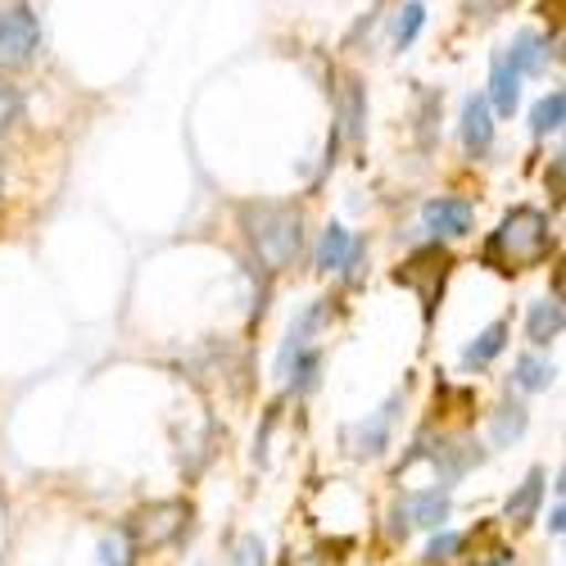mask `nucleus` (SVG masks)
<instances>
[{
  "label": "nucleus",
  "instance_id": "6ab92c4d",
  "mask_svg": "<svg viewBox=\"0 0 566 566\" xmlns=\"http://www.w3.org/2000/svg\"><path fill=\"white\" fill-rule=\"evenodd\" d=\"M553 363H544V358H535V354H526V358H516V367H512V381L522 386V390H548L553 386Z\"/></svg>",
  "mask_w": 566,
  "mask_h": 566
},
{
  "label": "nucleus",
  "instance_id": "f257e3e1",
  "mask_svg": "<svg viewBox=\"0 0 566 566\" xmlns=\"http://www.w3.org/2000/svg\"><path fill=\"white\" fill-rule=\"evenodd\" d=\"M241 231L268 272H286L304 250V218L291 205H241Z\"/></svg>",
  "mask_w": 566,
  "mask_h": 566
},
{
  "label": "nucleus",
  "instance_id": "a878e982",
  "mask_svg": "<svg viewBox=\"0 0 566 566\" xmlns=\"http://www.w3.org/2000/svg\"><path fill=\"white\" fill-rule=\"evenodd\" d=\"M14 118H19V86L0 82V132H6Z\"/></svg>",
  "mask_w": 566,
  "mask_h": 566
},
{
  "label": "nucleus",
  "instance_id": "423d86ee",
  "mask_svg": "<svg viewBox=\"0 0 566 566\" xmlns=\"http://www.w3.org/2000/svg\"><path fill=\"white\" fill-rule=\"evenodd\" d=\"M395 535H408L412 526H421V531H440L444 522H449V490L444 485H436V490H417V494H408L399 507H395Z\"/></svg>",
  "mask_w": 566,
  "mask_h": 566
},
{
  "label": "nucleus",
  "instance_id": "5701e85b",
  "mask_svg": "<svg viewBox=\"0 0 566 566\" xmlns=\"http://www.w3.org/2000/svg\"><path fill=\"white\" fill-rule=\"evenodd\" d=\"M462 544H467V535H458V531H440V535L427 544V562H449L453 553H462Z\"/></svg>",
  "mask_w": 566,
  "mask_h": 566
},
{
  "label": "nucleus",
  "instance_id": "412c9836",
  "mask_svg": "<svg viewBox=\"0 0 566 566\" xmlns=\"http://www.w3.org/2000/svg\"><path fill=\"white\" fill-rule=\"evenodd\" d=\"M421 23H427V6H421V0H408V6L399 10V19H395V45H399V51L417 41Z\"/></svg>",
  "mask_w": 566,
  "mask_h": 566
},
{
  "label": "nucleus",
  "instance_id": "f8f14e48",
  "mask_svg": "<svg viewBox=\"0 0 566 566\" xmlns=\"http://www.w3.org/2000/svg\"><path fill=\"white\" fill-rule=\"evenodd\" d=\"M395 408H399V399H390L381 412H376L371 421H363L358 427V436H354V453L358 458H376L386 444H390V427H395Z\"/></svg>",
  "mask_w": 566,
  "mask_h": 566
},
{
  "label": "nucleus",
  "instance_id": "7ed1b4c3",
  "mask_svg": "<svg viewBox=\"0 0 566 566\" xmlns=\"http://www.w3.org/2000/svg\"><path fill=\"white\" fill-rule=\"evenodd\" d=\"M191 526V503L181 499H164V503H150L140 507L132 522H127V544L140 548V553H155V548H168L172 539H181V531Z\"/></svg>",
  "mask_w": 566,
  "mask_h": 566
},
{
  "label": "nucleus",
  "instance_id": "4468645a",
  "mask_svg": "<svg viewBox=\"0 0 566 566\" xmlns=\"http://www.w3.org/2000/svg\"><path fill=\"white\" fill-rule=\"evenodd\" d=\"M562 326H566V313H562L557 300H539V304H531V317H526V336H531V345H553V340L562 336Z\"/></svg>",
  "mask_w": 566,
  "mask_h": 566
},
{
  "label": "nucleus",
  "instance_id": "bb28decb",
  "mask_svg": "<svg viewBox=\"0 0 566 566\" xmlns=\"http://www.w3.org/2000/svg\"><path fill=\"white\" fill-rule=\"evenodd\" d=\"M562 526H566V507H562V499H557V503H553V516H548V531L562 535Z\"/></svg>",
  "mask_w": 566,
  "mask_h": 566
},
{
  "label": "nucleus",
  "instance_id": "cd10ccee",
  "mask_svg": "<svg viewBox=\"0 0 566 566\" xmlns=\"http://www.w3.org/2000/svg\"><path fill=\"white\" fill-rule=\"evenodd\" d=\"M471 566H512V553H490L481 562H471Z\"/></svg>",
  "mask_w": 566,
  "mask_h": 566
},
{
  "label": "nucleus",
  "instance_id": "9d476101",
  "mask_svg": "<svg viewBox=\"0 0 566 566\" xmlns=\"http://www.w3.org/2000/svg\"><path fill=\"white\" fill-rule=\"evenodd\" d=\"M462 146H467V155H490V146H494V114H490V101L485 96H471L467 105H462Z\"/></svg>",
  "mask_w": 566,
  "mask_h": 566
},
{
  "label": "nucleus",
  "instance_id": "20e7f679",
  "mask_svg": "<svg viewBox=\"0 0 566 566\" xmlns=\"http://www.w3.org/2000/svg\"><path fill=\"white\" fill-rule=\"evenodd\" d=\"M449 268H453V254L444 250V245H421L399 272H395V281L399 286H408L412 295H417V304H421V313H436V304H440V295H444V281H449Z\"/></svg>",
  "mask_w": 566,
  "mask_h": 566
},
{
  "label": "nucleus",
  "instance_id": "9b49d317",
  "mask_svg": "<svg viewBox=\"0 0 566 566\" xmlns=\"http://www.w3.org/2000/svg\"><path fill=\"white\" fill-rule=\"evenodd\" d=\"M539 499H544V467L526 471V481L507 494V507H503L507 526H512V531H526V526L535 522V512H539Z\"/></svg>",
  "mask_w": 566,
  "mask_h": 566
},
{
  "label": "nucleus",
  "instance_id": "6e6552de",
  "mask_svg": "<svg viewBox=\"0 0 566 566\" xmlns=\"http://www.w3.org/2000/svg\"><path fill=\"white\" fill-rule=\"evenodd\" d=\"M421 222H427L436 235H467L471 222H476V209H471V200H462V196H440L421 209Z\"/></svg>",
  "mask_w": 566,
  "mask_h": 566
},
{
  "label": "nucleus",
  "instance_id": "aec40b11",
  "mask_svg": "<svg viewBox=\"0 0 566 566\" xmlns=\"http://www.w3.org/2000/svg\"><path fill=\"white\" fill-rule=\"evenodd\" d=\"M526 436V408L522 403H503L494 412V444H512Z\"/></svg>",
  "mask_w": 566,
  "mask_h": 566
},
{
  "label": "nucleus",
  "instance_id": "4be33fe9",
  "mask_svg": "<svg viewBox=\"0 0 566 566\" xmlns=\"http://www.w3.org/2000/svg\"><path fill=\"white\" fill-rule=\"evenodd\" d=\"M227 566H268L263 539L259 535H241V539H235V548H231V562Z\"/></svg>",
  "mask_w": 566,
  "mask_h": 566
},
{
  "label": "nucleus",
  "instance_id": "a211bd4d",
  "mask_svg": "<svg viewBox=\"0 0 566 566\" xmlns=\"http://www.w3.org/2000/svg\"><path fill=\"white\" fill-rule=\"evenodd\" d=\"M340 123H345V136H349V140L363 136L367 101H363V86H358V82H345V91H340Z\"/></svg>",
  "mask_w": 566,
  "mask_h": 566
},
{
  "label": "nucleus",
  "instance_id": "39448f33",
  "mask_svg": "<svg viewBox=\"0 0 566 566\" xmlns=\"http://www.w3.org/2000/svg\"><path fill=\"white\" fill-rule=\"evenodd\" d=\"M41 51V23L28 6H14L0 14V73L28 69Z\"/></svg>",
  "mask_w": 566,
  "mask_h": 566
},
{
  "label": "nucleus",
  "instance_id": "f03ea898",
  "mask_svg": "<svg viewBox=\"0 0 566 566\" xmlns=\"http://www.w3.org/2000/svg\"><path fill=\"white\" fill-rule=\"evenodd\" d=\"M553 250V227L539 209H512L499 231L490 235L485 245V263L499 268V272H522V268H535L544 263V254Z\"/></svg>",
  "mask_w": 566,
  "mask_h": 566
},
{
  "label": "nucleus",
  "instance_id": "ddd939ff",
  "mask_svg": "<svg viewBox=\"0 0 566 566\" xmlns=\"http://www.w3.org/2000/svg\"><path fill=\"white\" fill-rule=\"evenodd\" d=\"M516 96H522V73L507 64V55H494V69H490V101H494V109L512 114Z\"/></svg>",
  "mask_w": 566,
  "mask_h": 566
},
{
  "label": "nucleus",
  "instance_id": "2eb2a0df",
  "mask_svg": "<svg viewBox=\"0 0 566 566\" xmlns=\"http://www.w3.org/2000/svg\"><path fill=\"white\" fill-rule=\"evenodd\" d=\"M503 345H507V322H490L485 332L471 340L467 349H462V367L471 371V367H485V363H494L499 354H503Z\"/></svg>",
  "mask_w": 566,
  "mask_h": 566
},
{
  "label": "nucleus",
  "instance_id": "1a4fd4ad",
  "mask_svg": "<svg viewBox=\"0 0 566 566\" xmlns=\"http://www.w3.org/2000/svg\"><path fill=\"white\" fill-rule=\"evenodd\" d=\"M358 259H363V245H354V235L340 222H332L322 231V245H317V268L322 272H354Z\"/></svg>",
  "mask_w": 566,
  "mask_h": 566
},
{
  "label": "nucleus",
  "instance_id": "393cba45",
  "mask_svg": "<svg viewBox=\"0 0 566 566\" xmlns=\"http://www.w3.org/2000/svg\"><path fill=\"white\" fill-rule=\"evenodd\" d=\"M516 0H467V14L471 19H481V23H490V19H499L503 10H512Z\"/></svg>",
  "mask_w": 566,
  "mask_h": 566
},
{
  "label": "nucleus",
  "instance_id": "b1692460",
  "mask_svg": "<svg viewBox=\"0 0 566 566\" xmlns=\"http://www.w3.org/2000/svg\"><path fill=\"white\" fill-rule=\"evenodd\" d=\"M132 544H127V535H109V539H101V566H132Z\"/></svg>",
  "mask_w": 566,
  "mask_h": 566
},
{
  "label": "nucleus",
  "instance_id": "0eeeda50",
  "mask_svg": "<svg viewBox=\"0 0 566 566\" xmlns=\"http://www.w3.org/2000/svg\"><path fill=\"white\" fill-rule=\"evenodd\" d=\"M417 458H431L436 462V471H440V485L449 490L453 481H462L471 467H481L485 462V449L481 444H471V440H440L436 449H421ZM412 458V462H417Z\"/></svg>",
  "mask_w": 566,
  "mask_h": 566
},
{
  "label": "nucleus",
  "instance_id": "dca6fc26",
  "mask_svg": "<svg viewBox=\"0 0 566 566\" xmlns=\"http://www.w3.org/2000/svg\"><path fill=\"white\" fill-rule=\"evenodd\" d=\"M503 55H507V64L522 73V77H526V73H539V69H544V41H539L535 32H522Z\"/></svg>",
  "mask_w": 566,
  "mask_h": 566
},
{
  "label": "nucleus",
  "instance_id": "f3484780",
  "mask_svg": "<svg viewBox=\"0 0 566 566\" xmlns=\"http://www.w3.org/2000/svg\"><path fill=\"white\" fill-rule=\"evenodd\" d=\"M566 123V91H548V96L531 109V132L535 136H548V132H557Z\"/></svg>",
  "mask_w": 566,
  "mask_h": 566
}]
</instances>
